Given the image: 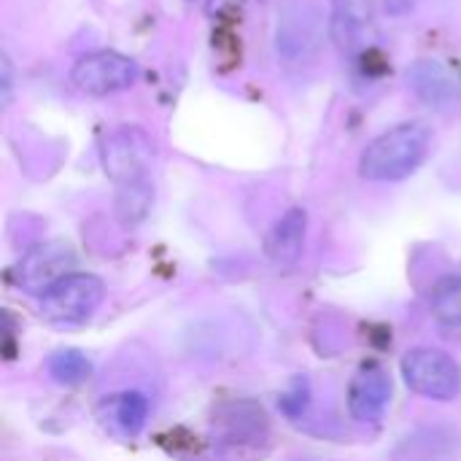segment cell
I'll return each mask as SVG.
<instances>
[{"label": "cell", "mask_w": 461, "mask_h": 461, "mask_svg": "<svg viewBox=\"0 0 461 461\" xmlns=\"http://www.w3.org/2000/svg\"><path fill=\"white\" fill-rule=\"evenodd\" d=\"M149 162H151V143L135 127H124L113 132L103 146V167L108 178L119 186V192L151 189Z\"/></svg>", "instance_id": "obj_2"}, {"label": "cell", "mask_w": 461, "mask_h": 461, "mask_svg": "<svg viewBox=\"0 0 461 461\" xmlns=\"http://www.w3.org/2000/svg\"><path fill=\"white\" fill-rule=\"evenodd\" d=\"M140 70L138 65L111 49H100L92 54H84L73 62L70 68V84L92 97H103V95H113L122 89H130L138 81Z\"/></svg>", "instance_id": "obj_4"}, {"label": "cell", "mask_w": 461, "mask_h": 461, "mask_svg": "<svg viewBox=\"0 0 461 461\" xmlns=\"http://www.w3.org/2000/svg\"><path fill=\"white\" fill-rule=\"evenodd\" d=\"M103 281L89 273H70L41 297V311L54 324H84L103 303Z\"/></svg>", "instance_id": "obj_5"}, {"label": "cell", "mask_w": 461, "mask_h": 461, "mask_svg": "<svg viewBox=\"0 0 461 461\" xmlns=\"http://www.w3.org/2000/svg\"><path fill=\"white\" fill-rule=\"evenodd\" d=\"M281 405H284V411H286L292 419L300 416V411H305V405H308V386H305V381H297V384H294V392L286 394V397L281 400Z\"/></svg>", "instance_id": "obj_15"}, {"label": "cell", "mask_w": 461, "mask_h": 461, "mask_svg": "<svg viewBox=\"0 0 461 461\" xmlns=\"http://www.w3.org/2000/svg\"><path fill=\"white\" fill-rule=\"evenodd\" d=\"M330 35L340 51L357 54L373 43L375 22L373 11L365 0H335V11L330 19Z\"/></svg>", "instance_id": "obj_8"}, {"label": "cell", "mask_w": 461, "mask_h": 461, "mask_svg": "<svg viewBox=\"0 0 461 461\" xmlns=\"http://www.w3.org/2000/svg\"><path fill=\"white\" fill-rule=\"evenodd\" d=\"M76 267V254L68 243H41L22 257L14 267V281L27 294H46L62 278H68Z\"/></svg>", "instance_id": "obj_6"}, {"label": "cell", "mask_w": 461, "mask_h": 461, "mask_svg": "<svg viewBox=\"0 0 461 461\" xmlns=\"http://www.w3.org/2000/svg\"><path fill=\"white\" fill-rule=\"evenodd\" d=\"M432 313L446 327H461V276H448L435 286Z\"/></svg>", "instance_id": "obj_14"}, {"label": "cell", "mask_w": 461, "mask_h": 461, "mask_svg": "<svg viewBox=\"0 0 461 461\" xmlns=\"http://www.w3.org/2000/svg\"><path fill=\"white\" fill-rule=\"evenodd\" d=\"M319 11L311 3L289 5L278 24V49L286 57H305L319 43Z\"/></svg>", "instance_id": "obj_10"}, {"label": "cell", "mask_w": 461, "mask_h": 461, "mask_svg": "<svg viewBox=\"0 0 461 461\" xmlns=\"http://www.w3.org/2000/svg\"><path fill=\"white\" fill-rule=\"evenodd\" d=\"M46 367H49L51 378L57 384H65V386L84 384L92 375V362L81 351H76V348H65V351L51 354L49 362H46Z\"/></svg>", "instance_id": "obj_13"}, {"label": "cell", "mask_w": 461, "mask_h": 461, "mask_svg": "<svg viewBox=\"0 0 461 461\" xmlns=\"http://www.w3.org/2000/svg\"><path fill=\"white\" fill-rule=\"evenodd\" d=\"M392 400V381L378 365L362 367L348 386V411L362 424H375Z\"/></svg>", "instance_id": "obj_7"}, {"label": "cell", "mask_w": 461, "mask_h": 461, "mask_svg": "<svg viewBox=\"0 0 461 461\" xmlns=\"http://www.w3.org/2000/svg\"><path fill=\"white\" fill-rule=\"evenodd\" d=\"M240 5L243 0H208V14H230Z\"/></svg>", "instance_id": "obj_16"}, {"label": "cell", "mask_w": 461, "mask_h": 461, "mask_svg": "<svg viewBox=\"0 0 461 461\" xmlns=\"http://www.w3.org/2000/svg\"><path fill=\"white\" fill-rule=\"evenodd\" d=\"M429 130L419 122L397 124L378 135L359 159V176L367 181L408 178L429 154Z\"/></svg>", "instance_id": "obj_1"}, {"label": "cell", "mask_w": 461, "mask_h": 461, "mask_svg": "<svg viewBox=\"0 0 461 461\" xmlns=\"http://www.w3.org/2000/svg\"><path fill=\"white\" fill-rule=\"evenodd\" d=\"M408 84L413 86V92L424 103H429L435 108L451 105L456 100V95H459L456 78L438 59H421V62H416L408 70Z\"/></svg>", "instance_id": "obj_12"}, {"label": "cell", "mask_w": 461, "mask_h": 461, "mask_svg": "<svg viewBox=\"0 0 461 461\" xmlns=\"http://www.w3.org/2000/svg\"><path fill=\"white\" fill-rule=\"evenodd\" d=\"M308 232V213L303 208H289L265 235V254L276 267L297 265Z\"/></svg>", "instance_id": "obj_9"}, {"label": "cell", "mask_w": 461, "mask_h": 461, "mask_svg": "<svg viewBox=\"0 0 461 461\" xmlns=\"http://www.w3.org/2000/svg\"><path fill=\"white\" fill-rule=\"evenodd\" d=\"M146 416H149V400L138 392H122V394H113L108 400L100 402L97 408V419L100 424L119 435V438H135L140 435L143 424H146Z\"/></svg>", "instance_id": "obj_11"}, {"label": "cell", "mask_w": 461, "mask_h": 461, "mask_svg": "<svg viewBox=\"0 0 461 461\" xmlns=\"http://www.w3.org/2000/svg\"><path fill=\"white\" fill-rule=\"evenodd\" d=\"M405 384L429 400L448 402L461 392V367L440 348H413L402 359Z\"/></svg>", "instance_id": "obj_3"}]
</instances>
